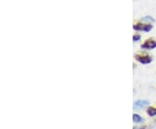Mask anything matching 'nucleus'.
<instances>
[{"label": "nucleus", "instance_id": "f257e3e1", "mask_svg": "<svg viewBox=\"0 0 156 129\" xmlns=\"http://www.w3.org/2000/svg\"><path fill=\"white\" fill-rule=\"evenodd\" d=\"M153 24L152 23H147L144 22H136L133 25V29L136 31H143V32H150L153 30Z\"/></svg>", "mask_w": 156, "mask_h": 129}, {"label": "nucleus", "instance_id": "f03ea898", "mask_svg": "<svg viewBox=\"0 0 156 129\" xmlns=\"http://www.w3.org/2000/svg\"><path fill=\"white\" fill-rule=\"evenodd\" d=\"M134 58H135V60L137 61L138 62H140L141 64H150L152 61H153V57L149 55V54H147V53H137V54H135V56H134Z\"/></svg>", "mask_w": 156, "mask_h": 129}, {"label": "nucleus", "instance_id": "7ed1b4c3", "mask_svg": "<svg viewBox=\"0 0 156 129\" xmlns=\"http://www.w3.org/2000/svg\"><path fill=\"white\" fill-rule=\"evenodd\" d=\"M140 48L145 51H152L156 49V39L150 37L148 39H146L143 44L140 45Z\"/></svg>", "mask_w": 156, "mask_h": 129}, {"label": "nucleus", "instance_id": "20e7f679", "mask_svg": "<svg viewBox=\"0 0 156 129\" xmlns=\"http://www.w3.org/2000/svg\"><path fill=\"white\" fill-rule=\"evenodd\" d=\"M148 104V101L146 100H138L134 103V108L135 110L138 109H143L144 107H146Z\"/></svg>", "mask_w": 156, "mask_h": 129}, {"label": "nucleus", "instance_id": "39448f33", "mask_svg": "<svg viewBox=\"0 0 156 129\" xmlns=\"http://www.w3.org/2000/svg\"><path fill=\"white\" fill-rule=\"evenodd\" d=\"M155 21V19L151 16H146V17H143L141 18V22L147 23H152Z\"/></svg>", "mask_w": 156, "mask_h": 129}, {"label": "nucleus", "instance_id": "423d86ee", "mask_svg": "<svg viewBox=\"0 0 156 129\" xmlns=\"http://www.w3.org/2000/svg\"><path fill=\"white\" fill-rule=\"evenodd\" d=\"M133 120H134V122H135V123L137 124L142 123V122L144 121V120L142 119V117H140V115L136 114V113H134V115H133Z\"/></svg>", "mask_w": 156, "mask_h": 129}, {"label": "nucleus", "instance_id": "0eeeda50", "mask_svg": "<svg viewBox=\"0 0 156 129\" xmlns=\"http://www.w3.org/2000/svg\"><path fill=\"white\" fill-rule=\"evenodd\" d=\"M147 113H148V115L149 116H155L156 115V107H149L147 108Z\"/></svg>", "mask_w": 156, "mask_h": 129}, {"label": "nucleus", "instance_id": "6e6552de", "mask_svg": "<svg viewBox=\"0 0 156 129\" xmlns=\"http://www.w3.org/2000/svg\"><path fill=\"white\" fill-rule=\"evenodd\" d=\"M140 38H141V37L139 34H134V36H133V41L134 42H138L139 40H140Z\"/></svg>", "mask_w": 156, "mask_h": 129}, {"label": "nucleus", "instance_id": "1a4fd4ad", "mask_svg": "<svg viewBox=\"0 0 156 129\" xmlns=\"http://www.w3.org/2000/svg\"><path fill=\"white\" fill-rule=\"evenodd\" d=\"M147 128V127H134V129H146Z\"/></svg>", "mask_w": 156, "mask_h": 129}]
</instances>
